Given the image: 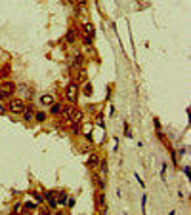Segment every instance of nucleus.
Returning <instances> with one entry per match:
<instances>
[{
	"label": "nucleus",
	"instance_id": "nucleus-2",
	"mask_svg": "<svg viewBox=\"0 0 191 215\" xmlns=\"http://www.w3.org/2000/svg\"><path fill=\"white\" fill-rule=\"evenodd\" d=\"M78 86L75 84V82H71V84H67V88H65V99L69 101V103H76V99H78Z\"/></svg>",
	"mask_w": 191,
	"mask_h": 215
},
{
	"label": "nucleus",
	"instance_id": "nucleus-19",
	"mask_svg": "<svg viewBox=\"0 0 191 215\" xmlns=\"http://www.w3.org/2000/svg\"><path fill=\"white\" fill-rule=\"evenodd\" d=\"M96 126H98V128H105V124H103V118H102V114H98V116H96Z\"/></svg>",
	"mask_w": 191,
	"mask_h": 215
},
{
	"label": "nucleus",
	"instance_id": "nucleus-18",
	"mask_svg": "<svg viewBox=\"0 0 191 215\" xmlns=\"http://www.w3.org/2000/svg\"><path fill=\"white\" fill-rule=\"evenodd\" d=\"M35 118H37V122H44V118H46V112H44V110H38L37 114H35Z\"/></svg>",
	"mask_w": 191,
	"mask_h": 215
},
{
	"label": "nucleus",
	"instance_id": "nucleus-8",
	"mask_svg": "<svg viewBox=\"0 0 191 215\" xmlns=\"http://www.w3.org/2000/svg\"><path fill=\"white\" fill-rule=\"evenodd\" d=\"M98 164H99V154L98 152H88V166L98 167Z\"/></svg>",
	"mask_w": 191,
	"mask_h": 215
},
{
	"label": "nucleus",
	"instance_id": "nucleus-22",
	"mask_svg": "<svg viewBox=\"0 0 191 215\" xmlns=\"http://www.w3.org/2000/svg\"><path fill=\"white\" fill-rule=\"evenodd\" d=\"M33 196H35V202H37V204H42V202H44L40 194H33Z\"/></svg>",
	"mask_w": 191,
	"mask_h": 215
},
{
	"label": "nucleus",
	"instance_id": "nucleus-12",
	"mask_svg": "<svg viewBox=\"0 0 191 215\" xmlns=\"http://www.w3.org/2000/svg\"><path fill=\"white\" fill-rule=\"evenodd\" d=\"M82 116H84V114H82V110L75 107V110H73V118H71V122H82Z\"/></svg>",
	"mask_w": 191,
	"mask_h": 215
},
{
	"label": "nucleus",
	"instance_id": "nucleus-13",
	"mask_svg": "<svg viewBox=\"0 0 191 215\" xmlns=\"http://www.w3.org/2000/svg\"><path fill=\"white\" fill-rule=\"evenodd\" d=\"M65 40L69 42V44H73L76 40V31L75 29H69V31H67V35H65Z\"/></svg>",
	"mask_w": 191,
	"mask_h": 215
},
{
	"label": "nucleus",
	"instance_id": "nucleus-20",
	"mask_svg": "<svg viewBox=\"0 0 191 215\" xmlns=\"http://www.w3.org/2000/svg\"><path fill=\"white\" fill-rule=\"evenodd\" d=\"M8 74H10V67H4V69L0 71V76H2V78H6Z\"/></svg>",
	"mask_w": 191,
	"mask_h": 215
},
{
	"label": "nucleus",
	"instance_id": "nucleus-11",
	"mask_svg": "<svg viewBox=\"0 0 191 215\" xmlns=\"http://www.w3.org/2000/svg\"><path fill=\"white\" fill-rule=\"evenodd\" d=\"M61 109H63V107H61L59 103H55V101H54V103L50 105V114H54V116H59V114H61Z\"/></svg>",
	"mask_w": 191,
	"mask_h": 215
},
{
	"label": "nucleus",
	"instance_id": "nucleus-27",
	"mask_svg": "<svg viewBox=\"0 0 191 215\" xmlns=\"http://www.w3.org/2000/svg\"><path fill=\"white\" fill-rule=\"evenodd\" d=\"M69 2H75V0H69Z\"/></svg>",
	"mask_w": 191,
	"mask_h": 215
},
{
	"label": "nucleus",
	"instance_id": "nucleus-23",
	"mask_svg": "<svg viewBox=\"0 0 191 215\" xmlns=\"http://www.w3.org/2000/svg\"><path fill=\"white\" fill-rule=\"evenodd\" d=\"M67 206L73 208V206H75V198H67Z\"/></svg>",
	"mask_w": 191,
	"mask_h": 215
},
{
	"label": "nucleus",
	"instance_id": "nucleus-4",
	"mask_svg": "<svg viewBox=\"0 0 191 215\" xmlns=\"http://www.w3.org/2000/svg\"><path fill=\"white\" fill-rule=\"evenodd\" d=\"M82 31H84V42L86 44H92V40H94V25L92 23H84V27H82Z\"/></svg>",
	"mask_w": 191,
	"mask_h": 215
},
{
	"label": "nucleus",
	"instance_id": "nucleus-21",
	"mask_svg": "<svg viewBox=\"0 0 191 215\" xmlns=\"http://www.w3.org/2000/svg\"><path fill=\"white\" fill-rule=\"evenodd\" d=\"M25 209H35V204H31V202H25Z\"/></svg>",
	"mask_w": 191,
	"mask_h": 215
},
{
	"label": "nucleus",
	"instance_id": "nucleus-7",
	"mask_svg": "<svg viewBox=\"0 0 191 215\" xmlns=\"http://www.w3.org/2000/svg\"><path fill=\"white\" fill-rule=\"evenodd\" d=\"M46 202H48L50 209H55V208H58V200H55V192H54V190H48V192H46Z\"/></svg>",
	"mask_w": 191,
	"mask_h": 215
},
{
	"label": "nucleus",
	"instance_id": "nucleus-5",
	"mask_svg": "<svg viewBox=\"0 0 191 215\" xmlns=\"http://www.w3.org/2000/svg\"><path fill=\"white\" fill-rule=\"evenodd\" d=\"M96 206H98V209H102L103 213L107 211V208H105V194H103L102 190L96 194Z\"/></svg>",
	"mask_w": 191,
	"mask_h": 215
},
{
	"label": "nucleus",
	"instance_id": "nucleus-6",
	"mask_svg": "<svg viewBox=\"0 0 191 215\" xmlns=\"http://www.w3.org/2000/svg\"><path fill=\"white\" fill-rule=\"evenodd\" d=\"M15 93H19L21 97H31V95H33L31 88H29V86H25V84H19V86H15Z\"/></svg>",
	"mask_w": 191,
	"mask_h": 215
},
{
	"label": "nucleus",
	"instance_id": "nucleus-10",
	"mask_svg": "<svg viewBox=\"0 0 191 215\" xmlns=\"http://www.w3.org/2000/svg\"><path fill=\"white\" fill-rule=\"evenodd\" d=\"M54 101H55L54 95H52V93H46V95H42V97H40V105H42V107H50Z\"/></svg>",
	"mask_w": 191,
	"mask_h": 215
},
{
	"label": "nucleus",
	"instance_id": "nucleus-1",
	"mask_svg": "<svg viewBox=\"0 0 191 215\" xmlns=\"http://www.w3.org/2000/svg\"><path fill=\"white\" fill-rule=\"evenodd\" d=\"M6 109H8V110H12V112H17V114H21V112L27 109V105H25V101H23V99H19V97H10Z\"/></svg>",
	"mask_w": 191,
	"mask_h": 215
},
{
	"label": "nucleus",
	"instance_id": "nucleus-26",
	"mask_svg": "<svg viewBox=\"0 0 191 215\" xmlns=\"http://www.w3.org/2000/svg\"><path fill=\"white\" fill-rule=\"evenodd\" d=\"M2 99H4V95H2V92H0V101H2Z\"/></svg>",
	"mask_w": 191,
	"mask_h": 215
},
{
	"label": "nucleus",
	"instance_id": "nucleus-16",
	"mask_svg": "<svg viewBox=\"0 0 191 215\" xmlns=\"http://www.w3.org/2000/svg\"><path fill=\"white\" fill-rule=\"evenodd\" d=\"M58 204H59V206H65V204H67V192H63V190H59V194H58Z\"/></svg>",
	"mask_w": 191,
	"mask_h": 215
},
{
	"label": "nucleus",
	"instance_id": "nucleus-3",
	"mask_svg": "<svg viewBox=\"0 0 191 215\" xmlns=\"http://www.w3.org/2000/svg\"><path fill=\"white\" fill-rule=\"evenodd\" d=\"M0 92H2L4 99H6V97H12V93H15V84L10 82V80H4L2 86H0Z\"/></svg>",
	"mask_w": 191,
	"mask_h": 215
},
{
	"label": "nucleus",
	"instance_id": "nucleus-9",
	"mask_svg": "<svg viewBox=\"0 0 191 215\" xmlns=\"http://www.w3.org/2000/svg\"><path fill=\"white\" fill-rule=\"evenodd\" d=\"M94 183H96V187H98L99 190H105V177L94 173Z\"/></svg>",
	"mask_w": 191,
	"mask_h": 215
},
{
	"label": "nucleus",
	"instance_id": "nucleus-15",
	"mask_svg": "<svg viewBox=\"0 0 191 215\" xmlns=\"http://www.w3.org/2000/svg\"><path fill=\"white\" fill-rule=\"evenodd\" d=\"M21 114H23V118L29 122V120H33V107H27L23 112H21Z\"/></svg>",
	"mask_w": 191,
	"mask_h": 215
},
{
	"label": "nucleus",
	"instance_id": "nucleus-17",
	"mask_svg": "<svg viewBox=\"0 0 191 215\" xmlns=\"http://www.w3.org/2000/svg\"><path fill=\"white\" fill-rule=\"evenodd\" d=\"M69 124H71L73 133H80V122H69Z\"/></svg>",
	"mask_w": 191,
	"mask_h": 215
},
{
	"label": "nucleus",
	"instance_id": "nucleus-24",
	"mask_svg": "<svg viewBox=\"0 0 191 215\" xmlns=\"http://www.w3.org/2000/svg\"><path fill=\"white\" fill-rule=\"evenodd\" d=\"M14 211H23V206H21V204H15V206H14Z\"/></svg>",
	"mask_w": 191,
	"mask_h": 215
},
{
	"label": "nucleus",
	"instance_id": "nucleus-25",
	"mask_svg": "<svg viewBox=\"0 0 191 215\" xmlns=\"http://www.w3.org/2000/svg\"><path fill=\"white\" fill-rule=\"evenodd\" d=\"M75 2H76L78 6H86V2H88V0H75Z\"/></svg>",
	"mask_w": 191,
	"mask_h": 215
},
{
	"label": "nucleus",
	"instance_id": "nucleus-14",
	"mask_svg": "<svg viewBox=\"0 0 191 215\" xmlns=\"http://www.w3.org/2000/svg\"><path fill=\"white\" fill-rule=\"evenodd\" d=\"M92 92H94V88H92V84H90V82H86V84L82 86V93H84L86 97H90V95H92Z\"/></svg>",
	"mask_w": 191,
	"mask_h": 215
}]
</instances>
